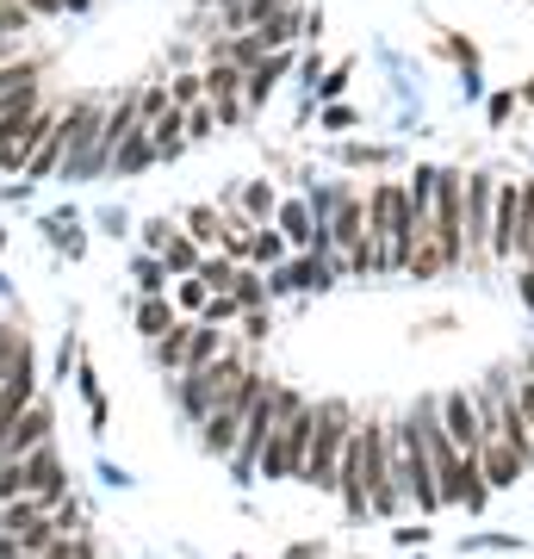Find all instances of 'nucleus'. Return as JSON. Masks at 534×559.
Segmentation results:
<instances>
[{"label":"nucleus","instance_id":"obj_36","mask_svg":"<svg viewBox=\"0 0 534 559\" xmlns=\"http://www.w3.org/2000/svg\"><path fill=\"white\" fill-rule=\"evenodd\" d=\"M515 404H522V423H529V436H534V380L529 373H515Z\"/></svg>","mask_w":534,"mask_h":559},{"label":"nucleus","instance_id":"obj_10","mask_svg":"<svg viewBox=\"0 0 534 559\" xmlns=\"http://www.w3.org/2000/svg\"><path fill=\"white\" fill-rule=\"evenodd\" d=\"M441 429H448V441H454L466 460H478V448H485V429H478L473 392H448V399H441Z\"/></svg>","mask_w":534,"mask_h":559},{"label":"nucleus","instance_id":"obj_37","mask_svg":"<svg viewBox=\"0 0 534 559\" xmlns=\"http://www.w3.org/2000/svg\"><path fill=\"white\" fill-rule=\"evenodd\" d=\"M342 87H348V69H330V75L317 81V94H323V100H336Z\"/></svg>","mask_w":534,"mask_h":559},{"label":"nucleus","instance_id":"obj_22","mask_svg":"<svg viewBox=\"0 0 534 559\" xmlns=\"http://www.w3.org/2000/svg\"><path fill=\"white\" fill-rule=\"evenodd\" d=\"M230 299H237L242 311H261V305H268V274L242 261V267H237V280H230Z\"/></svg>","mask_w":534,"mask_h":559},{"label":"nucleus","instance_id":"obj_23","mask_svg":"<svg viewBox=\"0 0 534 559\" xmlns=\"http://www.w3.org/2000/svg\"><path fill=\"white\" fill-rule=\"evenodd\" d=\"M38 75H44V62H38V57L0 62V100H7V94H32V87H38Z\"/></svg>","mask_w":534,"mask_h":559},{"label":"nucleus","instance_id":"obj_12","mask_svg":"<svg viewBox=\"0 0 534 559\" xmlns=\"http://www.w3.org/2000/svg\"><path fill=\"white\" fill-rule=\"evenodd\" d=\"M323 230H330V242H336V255H355L360 242H367V200H355V193H342L336 212L323 218Z\"/></svg>","mask_w":534,"mask_h":559},{"label":"nucleus","instance_id":"obj_43","mask_svg":"<svg viewBox=\"0 0 534 559\" xmlns=\"http://www.w3.org/2000/svg\"><path fill=\"white\" fill-rule=\"evenodd\" d=\"M522 373H529V380H534V348H529V360H522Z\"/></svg>","mask_w":534,"mask_h":559},{"label":"nucleus","instance_id":"obj_14","mask_svg":"<svg viewBox=\"0 0 534 559\" xmlns=\"http://www.w3.org/2000/svg\"><path fill=\"white\" fill-rule=\"evenodd\" d=\"M175 404H180V411H187L193 423H205L212 411H218V392H212V380H205V373H180Z\"/></svg>","mask_w":534,"mask_h":559},{"label":"nucleus","instance_id":"obj_41","mask_svg":"<svg viewBox=\"0 0 534 559\" xmlns=\"http://www.w3.org/2000/svg\"><path fill=\"white\" fill-rule=\"evenodd\" d=\"M0 62H20V38H0Z\"/></svg>","mask_w":534,"mask_h":559},{"label":"nucleus","instance_id":"obj_1","mask_svg":"<svg viewBox=\"0 0 534 559\" xmlns=\"http://www.w3.org/2000/svg\"><path fill=\"white\" fill-rule=\"evenodd\" d=\"M385 429H392V423L360 417L348 448H342L336 491L355 516H397V510H404V491L392 485V460H385Z\"/></svg>","mask_w":534,"mask_h":559},{"label":"nucleus","instance_id":"obj_20","mask_svg":"<svg viewBox=\"0 0 534 559\" xmlns=\"http://www.w3.org/2000/svg\"><path fill=\"white\" fill-rule=\"evenodd\" d=\"M274 212H280V187L274 180H249V187H242V218L274 224Z\"/></svg>","mask_w":534,"mask_h":559},{"label":"nucleus","instance_id":"obj_7","mask_svg":"<svg viewBox=\"0 0 534 559\" xmlns=\"http://www.w3.org/2000/svg\"><path fill=\"white\" fill-rule=\"evenodd\" d=\"M13 498L32 503H62L69 498V466H62L57 441H44L32 454H13Z\"/></svg>","mask_w":534,"mask_h":559},{"label":"nucleus","instance_id":"obj_24","mask_svg":"<svg viewBox=\"0 0 534 559\" xmlns=\"http://www.w3.org/2000/svg\"><path fill=\"white\" fill-rule=\"evenodd\" d=\"M62 150H69V143H62V131L50 124V131L38 138V150H32V162H25V180H44V175H57Z\"/></svg>","mask_w":534,"mask_h":559},{"label":"nucleus","instance_id":"obj_9","mask_svg":"<svg viewBox=\"0 0 534 559\" xmlns=\"http://www.w3.org/2000/svg\"><path fill=\"white\" fill-rule=\"evenodd\" d=\"M460 205H466V261H478L497 218V175H466L460 180Z\"/></svg>","mask_w":534,"mask_h":559},{"label":"nucleus","instance_id":"obj_17","mask_svg":"<svg viewBox=\"0 0 534 559\" xmlns=\"http://www.w3.org/2000/svg\"><path fill=\"white\" fill-rule=\"evenodd\" d=\"M199 436H205V448H212V454H237L242 417H237V411H212V417L199 423Z\"/></svg>","mask_w":534,"mask_h":559},{"label":"nucleus","instance_id":"obj_25","mask_svg":"<svg viewBox=\"0 0 534 559\" xmlns=\"http://www.w3.org/2000/svg\"><path fill=\"white\" fill-rule=\"evenodd\" d=\"M175 323H180V318H175V305L162 299V293H156V299H143V305H138V330H143L150 342H156V336H168Z\"/></svg>","mask_w":534,"mask_h":559},{"label":"nucleus","instance_id":"obj_35","mask_svg":"<svg viewBox=\"0 0 534 559\" xmlns=\"http://www.w3.org/2000/svg\"><path fill=\"white\" fill-rule=\"evenodd\" d=\"M175 299H180V311H205V299H212V293H205V280H199V274H187Z\"/></svg>","mask_w":534,"mask_h":559},{"label":"nucleus","instance_id":"obj_29","mask_svg":"<svg viewBox=\"0 0 534 559\" xmlns=\"http://www.w3.org/2000/svg\"><path fill=\"white\" fill-rule=\"evenodd\" d=\"M38 559H94V540H87V535H57Z\"/></svg>","mask_w":534,"mask_h":559},{"label":"nucleus","instance_id":"obj_16","mask_svg":"<svg viewBox=\"0 0 534 559\" xmlns=\"http://www.w3.org/2000/svg\"><path fill=\"white\" fill-rule=\"evenodd\" d=\"M150 162H162V156H156V143H150V131H138V138H124L119 150H112L106 168H112V175H143Z\"/></svg>","mask_w":534,"mask_h":559},{"label":"nucleus","instance_id":"obj_28","mask_svg":"<svg viewBox=\"0 0 534 559\" xmlns=\"http://www.w3.org/2000/svg\"><path fill=\"white\" fill-rule=\"evenodd\" d=\"M218 131V106L212 100H199V106H187V143H199V138H212Z\"/></svg>","mask_w":534,"mask_h":559},{"label":"nucleus","instance_id":"obj_39","mask_svg":"<svg viewBox=\"0 0 534 559\" xmlns=\"http://www.w3.org/2000/svg\"><path fill=\"white\" fill-rule=\"evenodd\" d=\"M323 124H330V131H348V124H355V112H348V106H330V112H323Z\"/></svg>","mask_w":534,"mask_h":559},{"label":"nucleus","instance_id":"obj_38","mask_svg":"<svg viewBox=\"0 0 534 559\" xmlns=\"http://www.w3.org/2000/svg\"><path fill=\"white\" fill-rule=\"evenodd\" d=\"M242 336L261 342V336H268V318H261V311H242Z\"/></svg>","mask_w":534,"mask_h":559},{"label":"nucleus","instance_id":"obj_19","mask_svg":"<svg viewBox=\"0 0 534 559\" xmlns=\"http://www.w3.org/2000/svg\"><path fill=\"white\" fill-rule=\"evenodd\" d=\"M199 261H205V249H199L193 237H187V230H175V237H168V249H162V267H168V274H199Z\"/></svg>","mask_w":534,"mask_h":559},{"label":"nucleus","instance_id":"obj_6","mask_svg":"<svg viewBox=\"0 0 534 559\" xmlns=\"http://www.w3.org/2000/svg\"><path fill=\"white\" fill-rule=\"evenodd\" d=\"M529 237H534V180H497V218H491L485 255L515 261Z\"/></svg>","mask_w":534,"mask_h":559},{"label":"nucleus","instance_id":"obj_44","mask_svg":"<svg viewBox=\"0 0 534 559\" xmlns=\"http://www.w3.org/2000/svg\"><path fill=\"white\" fill-rule=\"evenodd\" d=\"M274 7H298V0H274Z\"/></svg>","mask_w":534,"mask_h":559},{"label":"nucleus","instance_id":"obj_32","mask_svg":"<svg viewBox=\"0 0 534 559\" xmlns=\"http://www.w3.org/2000/svg\"><path fill=\"white\" fill-rule=\"evenodd\" d=\"M32 13H25V7H13V0H0V38H20V32H32Z\"/></svg>","mask_w":534,"mask_h":559},{"label":"nucleus","instance_id":"obj_13","mask_svg":"<svg viewBox=\"0 0 534 559\" xmlns=\"http://www.w3.org/2000/svg\"><path fill=\"white\" fill-rule=\"evenodd\" d=\"M522 466H529V460L515 454V448H503V441H485V448H478V473H485V485H515V473H522Z\"/></svg>","mask_w":534,"mask_h":559},{"label":"nucleus","instance_id":"obj_15","mask_svg":"<svg viewBox=\"0 0 534 559\" xmlns=\"http://www.w3.org/2000/svg\"><path fill=\"white\" fill-rule=\"evenodd\" d=\"M293 255V242L280 237L274 224H256V237H249V267H261V274H274L280 261Z\"/></svg>","mask_w":534,"mask_h":559},{"label":"nucleus","instance_id":"obj_40","mask_svg":"<svg viewBox=\"0 0 534 559\" xmlns=\"http://www.w3.org/2000/svg\"><path fill=\"white\" fill-rule=\"evenodd\" d=\"M515 293H522V305L534 311V267H522V280H515Z\"/></svg>","mask_w":534,"mask_h":559},{"label":"nucleus","instance_id":"obj_27","mask_svg":"<svg viewBox=\"0 0 534 559\" xmlns=\"http://www.w3.org/2000/svg\"><path fill=\"white\" fill-rule=\"evenodd\" d=\"M44 230H50V242H57V249H69V255H81V224L69 218V212H57V218H44Z\"/></svg>","mask_w":534,"mask_h":559},{"label":"nucleus","instance_id":"obj_21","mask_svg":"<svg viewBox=\"0 0 534 559\" xmlns=\"http://www.w3.org/2000/svg\"><path fill=\"white\" fill-rule=\"evenodd\" d=\"M212 57H224V62H237L242 75H249V69H256V62H268V57H274V50H268V44H261L256 32H242V38L218 44V50H212Z\"/></svg>","mask_w":534,"mask_h":559},{"label":"nucleus","instance_id":"obj_34","mask_svg":"<svg viewBox=\"0 0 534 559\" xmlns=\"http://www.w3.org/2000/svg\"><path fill=\"white\" fill-rule=\"evenodd\" d=\"M180 224L175 218H150L143 224V249H150V255H162V249H168V237H175Z\"/></svg>","mask_w":534,"mask_h":559},{"label":"nucleus","instance_id":"obj_33","mask_svg":"<svg viewBox=\"0 0 534 559\" xmlns=\"http://www.w3.org/2000/svg\"><path fill=\"white\" fill-rule=\"evenodd\" d=\"M168 100H175L180 112H187V106H199V100H205V75H180L175 87H168Z\"/></svg>","mask_w":534,"mask_h":559},{"label":"nucleus","instance_id":"obj_18","mask_svg":"<svg viewBox=\"0 0 534 559\" xmlns=\"http://www.w3.org/2000/svg\"><path fill=\"white\" fill-rule=\"evenodd\" d=\"M180 230H187L199 249H205V242H218L224 237V205H187V212H180Z\"/></svg>","mask_w":534,"mask_h":559},{"label":"nucleus","instance_id":"obj_31","mask_svg":"<svg viewBox=\"0 0 534 559\" xmlns=\"http://www.w3.org/2000/svg\"><path fill=\"white\" fill-rule=\"evenodd\" d=\"M242 305L230 299V293H212V299H205V311H199V323H212V330H224V323L237 318Z\"/></svg>","mask_w":534,"mask_h":559},{"label":"nucleus","instance_id":"obj_5","mask_svg":"<svg viewBox=\"0 0 534 559\" xmlns=\"http://www.w3.org/2000/svg\"><path fill=\"white\" fill-rule=\"evenodd\" d=\"M224 348H230V336L224 330H212V323H199V318H187V323H175L168 336H156L150 342V355H156V367L162 373H199L205 360H218Z\"/></svg>","mask_w":534,"mask_h":559},{"label":"nucleus","instance_id":"obj_2","mask_svg":"<svg viewBox=\"0 0 534 559\" xmlns=\"http://www.w3.org/2000/svg\"><path fill=\"white\" fill-rule=\"evenodd\" d=\"M385 460H392V485L404 491V503H416L423 516H429V510H441L436 460H429V441H423V429H416L411 411L385 429Z\"/></svg>","mask_w":534,"mask_h":559},{"label":"nucleus","instance_id":"obj_3","mask_svg":"<svg viewBox=\"0 0 534 559\" xmlns=\"http://www.w3.org/2000/svg\"><path fill=\"white\" fill-rule=\"evenodd\" d=\"M355 436V411L342 399H323L317 404V429H311V448H305V466H298V479L317 485V491H336L342 479V448Z\"/></svg>","mask_w":534,"mask_h":559},{"label":"nucleus","instance_id":"obj_4","mask_svg":"<svg viewBox=\"0 0 534 559\" xmlns=\"http://www.w3.org/2000/svg\"><path fill=\"white\" fill-rule=\"evenodd\" d=\"M298 411H305V399H298L293 385H274V380L261 385V399L249 404V417H242L237 454H230V460H237V473H249V466H256V460H261V448H268V436H274L280 423H293Z\"/></svg>","mask_w":534,"mask_h":559},{"label":"nucleus","instance_id":"obj_42","mask_svg":"<svg viewBox=\"0 0 534 559\" xmlns=\"http://www.w3.org/2000/svg\"><path fill=\"white\" fill-rule=\"evenodd\" d=\"M87 7H94V0H62V13H87Z\"/></svg>","mask_w":534,"mask_h":559},{"label":"nucleus","instance_id":"obj_11","mask_svg":"<svg viewBox=\"0 0 534 559\" xmlns=\"http://www.w3.org/2000/svg\"><path fill=\"white\" fill-rule=\"evenodd\" d=\"M50 423H57V417H50V404L32 399L20 417L0 429V454H32V448H44V441H50Z\"/></svg>","mask_w":534,"mask_h":559},{"label":"nucleus","instance_id":"obj_30","mask_svg":"<svg viewBox=\"0 0 534 559\" xmlns=\"http://www.w3.org/2000/svg\"><path fill=\"white\" fill-rule=\"evenodd\" d=\"M162 286H168V267H162V255H143V261H138V293H143V299H156Z\"/></svg>","mask_w":534,"mask_h":559},{"label":"nucleus","instance_id":"obj_8","mask_svg":"<svg viewBox=\"0 0 534 559\" xmlns=\"http://www.w3.org/2000/svg\"><path fill=\"white\" fill-rule=\"evenodd\" d=\"M311 429H317V404H305L293 423H280L274 436H268V448H261V473L268 479H298V466H305V448H311Z\"/></svg>","mask_w":534,"mask_h":559},{"label":"nucleus","instance_id":"obj_26","mask_svg":"<svg viewBox=\"0 0 534 559\" xmlns=\"http://www.w3.org/2000/svg\"><path fill=\"white\" fill-rule=\"evenodd\" d=\"M237 267H242V261H230V255H205V261H199V280H205V293H230Z\"/></svg>","mask_w":534,"mask_h":559}]
</instances>
